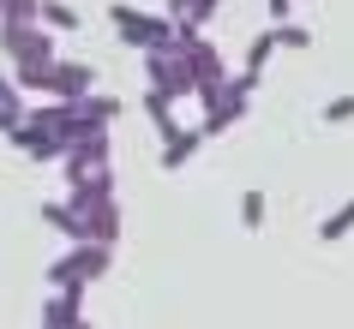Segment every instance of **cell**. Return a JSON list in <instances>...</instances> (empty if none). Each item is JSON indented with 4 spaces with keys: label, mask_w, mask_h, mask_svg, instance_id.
I'll use <instances>...</instances> for the list:
<instances>
[{
    "label": "cell",
    "mask_w": 354,
    "mask_h": 329,
    "mask_svg": "<svg viewBox=\"0 0 354 329\" xmlns=\"http://www.w3.org/2000/svg\"><path fill=\"white\" fill-rule=\"evenodd\" d=\"M277 42H282V48H306L313 30H300V24H277Z\"/></svg>",
    "instance_id": "8992f818"
},
{
    "label": "cell",
    "mask_w": 354,
    "mask_h": 329,
    "mask_svg": "<svg viewBox=\"0 0 354 329\" xmlns=\"http://www.w3.org/2000/svg\"><path fill=\"white\" fill-rule=\"evenodd\" d=\"M354 120V96H330L324 102V126H348Z\"/></svg>",
    "instance_id": "3957f363"
},
{
    "label": "cell",
    "mask_w": 354,
    "mask_h": 329,
    "mask_svg": "<svg viewBox=\"0 0 354 329\" xmlns=\"http://www.w3.org/2000/svg\"><path fill=\"white\" fill-rule=\"evenodd\" d=\"M348 234H354V198L342 203L336 216H324V221H318V239H324V246H330V239H348Z\"/></svg>",
    "instance_id": "7a4b0ae2"
},
{
    "label": "cell",
    "mask_w": 354,
    "mask_h": 329,
    "mask_svg": "<svg viewBox=\"0 0 354 329\" xmlns=\"http://www.w3.org/2000/svg\"><path fill=\"white\" fill-rule=\"evenodd\" d=\"M270 48H277V30H264V37L252 42V54H246V72H259L264 60H270Z\"/></svg>",
    "instance_id": "277c9868"
},
{
    "label": "cell",
    "mask_w": 354,
    "mask_h": 329,
    "mask_svg": "<svg viewBox=\"0 0 354 329\" xmlns=\"http://www.w3.org/2000/svg\"><path fill=\"white\" fill-rule=\"evenodd\" d=\"M241 221H246V228H259V221H264V192H246V198H241Z\"/></svg>",
    "instance_id": "5b68a950"
},
{
    "label": "cell",
    "mask_w": 354,
    "mask_h": 329,
    "mask_svg": "<svg viewBox=\"0 0 354 329\" xmlns=\"http://www.w3.org/2000/svg\"><path fill=\"white\" fill-rule=\"evenodd\" d=\"M288 6H295V0H270V12H277V19H288Z\"/></svg>",
    "instance_id": "52a82bcc"
},
{
    "label": "cell",
    "mask_w": 354,
    "mask_h": 329,
    "mask_svg": "<svg viewBox=\"0 0 354 329\" xmlns=\"http://www.w3.org/2000/svg\"><path fill=\"white\" fill-rule=\"evenodd\" d=\"M42 329H78V288H66L55 306L42 311Z\"/></svg>",
    "instance_id": "6da1fadb"
}]
</instances>
